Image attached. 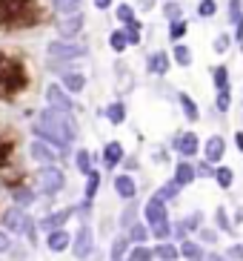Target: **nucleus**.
<instances>
[{"label": "nucleus", "mask_w": 243, "mask_h": 261, "mask_svg": "<svg viewBox=\"0 0 243 261\" xmlns=\"http://www.w3.org/2000/svg\"><path fill=\"white\" fill-rule=\"evenodd\" d=\"M32 135L38 141H46L49 146H54L57 152H66L69 146L80 138V126H77V118L72 112L46 107L38 115V121L32 123Z\"/></svg>", "instance_id": "nucleus-1"}, {"label": "nucleus", "mask_w": 243, "mask_h": 261, "mask_svg": "<svg viewBox=\"0 0 243 261\" xmlns=\"http://www.w3.org/2000/svg\"><path fill=\"white\" fill-rule=\"evenodd\" d=\"M46 20L38 0H0V29H35Z\"/></svg>", "instance_id": "nucleus-2"}, {"label": "nucleus", "mask_w": 243, "mask_h": 261, "mask_svg": "<svg viewBox=\"0 0 243 261\" xmlns=\"http://www.w3.org/2000/svg\"><path fill=\"white\" fill-rule=\"evenodd\" d=\"M29 86V63L15 52H0V100H15Z\"/></svg>", "instance_id": "nucleus-3"}, {"label": "nucleus", "mask_w": 243, "mask_h": 261, "mask_svg": "<svg viewBox=\"0 0 243 261\" xmlns=\"http://www.w3.org/2000/svg\"><path fill=\"white\" fill-rule=\"evenodd\" d=\"M89 55V46L80 40H49L46 43V61H66V63H77Z\"/></svg>", "instance_id": "nucleus-4"}, {"label": "nucleus", "mask_w": 243, "mask_h": 261, "mask_svg": "<svg viewBox=\"0 0 243 261\" xmlns=\"http://www.w3.org/2000/svg\"><path fill=\"white\" fill-rule=\"evenodd\" d=\"M35 181H38V192L46 198H54L66 190V172L60 167H40Z\"/></svg>", "instance_id": "nucleus-5"}, {"label": "nucleus", "mask_w": 243, "mask_h": 261, "mask_svg": "<svg viewBox=\"0 0 243 261\" xmlns=\"http://www.w3.org/2000/svg\"><path fill=\"white\" fill-rule=\"evenodd\" d=\"M72 255L77 261H89L95 255V230H92V224H80L72 236Z\"/></svg>", "instance_id": "nucleus-6"}, {"label": "nucleus", "mask_w": 243, "mask_h": 261, "mask_svg": "<svg viewBox=\"0 0 243 261\" xmlns=\"http://www.w3.org/2000/svg\"><path fill=\"white\" fill-rule=\"evenodd\" d=\"M43 98H46V107H52V109H60V112H72V115L77 112L75 95H69L66 89H63V86L57 84V81H52V84H46V89H43Z\"/></svg>", "instance_id": "nucleus-7"}, {"label": "nucleus", "mask_w": 243, "mask_h": 261, "mask_svg": "<svg viewBox=\"0 0 243 261\" xmlns=\"http://www.w3.org/2000/svg\"><path fill=\"white\" fill-rule=\"evenodd\" d=\"M172 149L177 152V158H195L200 155V138L195 129H180L175 132V138H172Z\"/></svg>", "instance_id": "nucleus-8"}, {"label": "nucleus", "mask_w": 243, "mask_h": 261, "mask_svg": "<svg viewBox=\"0 0 243 261\" xmlns=\"http://www.w3.org/2000/svg\"><path fill=\"white\" fill-rule=\"evenodd\" d=\"M72 218H75V207H72V204H69V207H63V210H49L43 218H38V230H40V232L63 230V227L72 221Z\"/></svg>", "instance_id": "nucleus-9"}, {"label": "nucleus", "mask_w": 243, "mask_h": 261, "mask_svg": "<svg viewBox=\"0 0 243 261\" xmlns=\"http://www.w3.org/2000/svg\"><path fill=\"white\" fill-rule=\"evenodd\" d=\"M83 26H86V17H83V12H77V15L60 17L54 23V29H57V38L60 40H77V35L83 32Z\"/></svg>", "instance_id": "nucleus-10"}, {"label": "nucleus", "mask_w": 243, "mask_h": 261, "mask_svg": "<svg viewBox=\"0 0 243 261\" xmlns=\"http://www.w3.org/2000/svg\"><path fill=\"white\" fill-rule=\"evenodd\" d=\"M29 158L38 164V167H54V164H57V158H60V152H57L54 146H49L46 141L35 138L29 144Z\"/></svg>", "instance_id": "nucleus-11"}, {"label": "nucleus", "mask_w": 243, "mask_h": 261, "mask_svg": "<svg viewBox=\"0 0 243 261\" xmlns=\"http://www.w3.org/2000/svg\"><path fill=\"white\" fill-rule=\"evenodd\" d=\"M200 155H203L206 164L218 167V164L223 161V155H226V138H223V135H209L206 144H200Z\"/></svg>", "instance_id": "nucleus-12"}, {"label": "nucleus", "mask_w": 243, "mask_h": 261, "mask_svg": "<svg viewBox=\"0 0 243 261\" xmlns=\"http://www.w3.org/2000/svg\"><path fill=\"white\" fill-rule=\"evenodd\" d=\"M26 213L29 210H20V207H6L3 213H0V230H6L9 236H20L23 230V221H26Z\"/></svg>", "instance_id": "nucleus-13"}, {"label": "nucleus", "mask_w": 243, "mask_h": 261, "mask_svg": "<svg viewBox=\"0 0 243 261\" xmlns=\"http://www.w3.org/2000/svg\"><path fill=\"white\" fill-rule=\"evenodd\" d=\"M169 218V207H166V201H160L158 195L152 192V198L143 204V221L149 224V227H155V224L160 221H166Z\"/></svg>", "instance_id": "nucleus-14"}, {"label": "nucleus", "mask_w": 243, "mask_h": 261, "mask_svg": "<svg viewBox=\"0 0 243 261\" xmlns=\"http://www.w3.org/2000/svg\"><path fill=\"white\" fill-rule=\"evenodd\" d=\"M169 69H172V55H169L166 49H158V52H152L146 58V72H149V75L166 77Z\"/></svg>", "instance_id": "nucleus-15"}, {"label": "nucleus", "mask_w": 243, "mask_h": 261, "mask_svg": "<svg viewBox=\"0 0 243 261\" xmlns=\"http://www.w3.org/2000/svg\"><path fill=\"white\" fill-rule=\"evenodd\" d=\"M123 158H126V146L120 144V141H109V144H103V152H100V161H103V167L109 169V172H114V169L123 164Z\"/></svg>", "instance_id": "nucleus-16"}, {"label": "nucleus", "mask_w": 243, "mask_h": 261, "mask_svg": "<svg viewBox=\"0 0 243 261\" xmlns=\"http://www.w3.org/2000/svg\"><path fill=\"white\" fill-rule=\"evenodd\" d=\"M172 181H175L180 190H186V187H192L195 181H198V172H195V164L189 161V158H177L175 161V175H172Z\"/></svg>", "instance_id": "nucleus-17"}, {"label": "nucleus", "mask_w": 243, "mask_h": 261, "mask_svg": "<svg viewBox=\"0 0 243 261\" xmlns=\"http://www.w3.org/2000/svg\"><path fill=\"white\" fill-rule=\"evenodd\" d=\"M112 184H114V195H117V198H123V201L137 198V181H135V175H129V172H117Z\"/></svg>", "instance_id": "nucleus-18"}, {"label": "nucleus", "mask_w": 243, "mask_h": 261, "mask_svg": "<svg viewBox=\"0 0 243 261\" xmlns=\"http://www.w3.org/2000/svg\"><path fill=\"white\" fill-rule=\"evenodd\" d=\"M38 198H40V192L29 184H20V187L12 190V201H15V207H20V210H32L38 204Z\"/></svg>", "instance_id": "nucleus-19"}, {"label": "nucleus", "mask_w": 243, "mask_h": 261, "mask_svg": "<svg viewBox=\"0 0 243 261\" xmlns=\"http://www.w3.org/2000/svg\"><path fill=\"white\" fill-rule=\"evenodd\" d=\"M69 247H72V232L63 227V230H52L46 232V250L49 253H66Z\"/></svg>", "instance_id": "nucleus-20"}, {"label": "nucleus", "mask_w": 243, "mask_h": 261, "mask_svg": "<svg viewBox=\"0 0 243 261\" xmlns=\"http://www.w3.org/2000/svg\"><path fill=\"white\" fill-rule=\"evenodd\" d=\"M177 107H180L183 118L189 123H198L200 121V107L195 103V98H192L189 92H177Z\"/></svg>", "instance_id": "nucleus-21"}, {"label": "nucleus", "mask_w": 243, "mask_h": 261, "mask_svg": "<svg viewBox=\"0 0 243 261\" xmlns=\"http://www.w3.org/2000/svg\"><path fill=\"white\" fill-rule=\"evenodd\" d=\"M60 86L66 89L69 95H80L86 89V75L80 69L75 72H66V75H60Z\"/></svg>", "instance_id": "nucleus-22"}, {"label": "nucleus", "mask_w": 243, "mask_h": 261, "mask_svg": "<svg viewBox=\"0 0 243 261\" xmlns=\"http://www.w3.org/2000/svg\"><path fill=\"white\" fill-rule=\"evenodd\" d=\"M169 55H172V63H177L180 69H189L192 63H195V52H192V46H186V40L175 43Z\"/></svg>", "instance_id": "nucleus-23"}, {"label": "nucleus", "mask_w": 243, "mask_h": 261, "mask_svg": "<svg viewBox=\"0 0 243 261\" xmlns=\"http://www.w3.org/2000/svg\"><path fill=\"white\" fill-rule=\"evenodd\" d=\"M103 118H106L112 126H123V123H126V103H123L120 98L112 100V103L103 109Z\"/></svg>", "instance_id": "nucleus-24"}, {"label": "nucleus", "mask_w": 243, "mask_h": 261, "mask_svg": "<svg viewBox=\"0 0 243 261\" xmlns=\"http://www.w3.org/2000/svg\"><path fill=\"white\" fill-rule=\"evenodd\" d=\"M129 247H132V241H129L126 232L114 236L112 238V247H109V261H123V258H126V253H129Z\"/></svg>", "instance_id": "nucleus-25"}, {"label": "nucleus", "mask_w": 243, "mask_h": 261, "mask_svg": "<svg viewBox=\"0 0 243 261\" xmlns=\"http://www.w3.org/2000/svg\"><path fill=\"white\" fill-rule=\"evenodd\" d=\"M177 250H180V258L183 261H200L203 258V244H198V241H195V238H186V241H180V244H177Z\"/></svg>", "instance_id": "nucleus-26"}, {"label": "nucleus", "mask_w": 243, "mask_h": 261, "mask_svg": "<svg viewBox=\"0 0 243 261\" xmlns=\"http://www.w3.org/2000/svg\"><path fill=\"white\" fill-rule=\"evenodd\" d=\"M152 253L158 261H177L180 258V250H177L175 241H158V244L152 247Z\"/></svg>", "instance_id": "nucleus-27"}, {"label": "nucleus", "mask_w": 243, "mask_h": 261, "mask_svg": "<svg viewBox=\"0 0 243 261\" xmlns=\"http://www.w3.org/2000/svg\"><path fill=\"white\" fill-rule=\"evenodd\" d=\"M75 167H77V172L80 175H89L92 169H95V155L86 149V146H80V149H75Z\"/></svg>", "instance_id": "nucleus-28"}, {"label": "nucleus", "mask_w": 243, "mask_h": 261, "mask_svg": "<svg viewBox=\"0 0 243 261\" xmlns=\"http://www.w3.org/2000/svg\"><path fill=\"white\" fill-rule=\"evenodd\" d=\"M137 215H140V204H137L135 198L126 201V207H123L120 218H117V224H120V230H129L132 224H137Z\"/></svg>", "instance_id": "nucleus-29"}, {"label": "nucleus", "mask_w": 243, "mask_h": 261, "mask_svg": "<svg viewBox=\"0 0 243 261\" xmlns=\"http://www.w3.org/2000/svg\"><path fill=\"white\" fill-rule=\"evenodd\" d=\"M126 236H129L132 244H149L152 230H149V224H146V221H137V224H132L129 230H126Z\"/></svg>", "instance_id": "nucleus-30"}, {"label": "nucleus", "mask_w": 243, "mask_h": 261, "mask_svg": "<svg viewBox=\"0 0 243 261\" xmlns=\"http://www.w3.org/2000/svg\"><path fill=\"white\" fill-rule=\"evenodd\" d=\"M100 184H103V175H100V169H92L89 175H86V187H83V198L86 201H95L100 192Z\"/></svg>", "instance_id": "nucleus-31"}, {"label": "nucleus", "mask_w": 243, "mask_h": 261, "mask_svg": "<svg viewBox=\"0 0 243 261\" xmlns=\"http://www.w3.org/2000/svg\"><path fill=\"white\" fill-rule=\"evenodd\" d=\"M80 9H83V0H52V12L54 15H60V17L77 15Z\"/></svg>", "instance_id": "nucleus-32"}, {"label": "nucleus", "mask_w": 243, "mask_h": 261, "mask_svg": "<svg viewBox=\"0 0 243 261\" xmlns=\"http://www.w3.org/2000/svg\"><path fill=\"white\" fill-rule=\"evenodd\" d=\"M186 35H189V20H186V17L169 20V40H172V43H180V40H186Z\"/></svg>", "instance_id": "nucleus-33"}, {"label": "nucleus", "mask_w": 243, "mask_h": 261, "mask_svg": "<svg viewBox=\"0 0 243 261\" xmlns=\"http://www.w3.org/2000/svg\"><path fill=\"white\" fill-rule=\"evenodd\" d=\"M109 49H112L114 55H123L126 49H129V38H126L123 26H120V29H112V32H109Z\"/></svg>", "instance_id": "nucleus-34"}, {"label": "nucleus", "mask_w": 243, "mask_h": 261, "mask_svg": "<svg viewBox=\"0 0 243 261\" xmlns=\"http://www.w3.org/2000/svg\"><path fill=\"white\" fill-rule=\"evenodd\" d=\"M215 184L221 187V190H232V184H235V169L218 164L215 167Z\"/></svg>", "instance_id": "nucleus-35"}, {"label": "nucleus", "mask_w": 243, "mask_h": 261, "mask_svg": "<svg viewBox=\"0 0 243 261\" xmlns=\"http://www.w3.org/2000/svg\"><path fill=\"white\" fill-rule=\"evenodd\" d=\"M215 230L218 232H235V221H232V215L226 213V207H218L215 210Z\"/></svg>", "instance_id": "nucleus-36"}, {"label": "nucleus", "mask_w": 243, "mask_h": 261, "mask_svg": "<svg viewBox=\"0 0 243 261\" xmlns=\"http://www.w3.org/2000/svg\"><path fill=\"white\" fill-rule=\"evenodd\" d=\"M20 236L29 241V247H35L40 241V230H38V218H32L29 213H26V221H23V230H20Z\"/></svg>", "instance_id": "nucleus-37"}, {"label": "nucleus", "mask_w": 243, "mask_h": 261, "mask_svg": "<svg viewBox=\"0 0 243 261\" xmlns=\"http://www.w3.org/2000/svg\"><path fill=\"white\" fill-rule=\"evenodd\" d=\"M123 261H155V253L149 244H132Z\"/></svg>", "instance_id": "nucleus-38"}, {"label": "nucleus", "mask_w": 243, "mask_h": 261, "mask_svg": "<svg viewBox=\"0 0 243 261\" xmlns=\"http://www.w3.org/2000/svg\"><path fill=\"white\" fill-rule=\"evenodd\" d=\"M123 32H126V38H129V46H140V38H143V23L132 17L129 23H123Z\"/></svg>", "instance_id": "nucleus-39"}, {"label": "nucleus", "mask_w": 243, "mask_h": 261, "mask_svg": "<svg viewBox=\"0 0 243 261\" xmlns=\"http://www.w3.org/2000/svg\"><path fill=\"white\" fill-rule=\"evenodd\" d=\"M215 109H218L221 115H229V109H232V86L215 92Z\"/></svg>", "instance_id": "nucleus-40"}, {"label": "nucleus", "mask_w": 243, "mask_h": 261, "mask_svg": "<svg viewBox=\"0 0 243 261\" xmlns=\"http://www.w3.org/2000/svg\"><path fill=\"white\" fill-rule=\"evenodd\" d=\"M155 195H158L160 201H166V204H169V201H175L177 195H180V187H177L175 181L169 178V181H163V184H160L158 190H155Z\"/></svg>", "instance_id": "nucleus-41"}, {"label": "nucleus", "mask_w": 243, "mask_h": 261, "mask_svg": "<svg viewBox=\"0 0 243 261\" xmlns=\"http://www.w3.org/2000/svg\"><path fill=\"white\" fill-rule=\"evenodd\" d=\"M212 84H215V92H218V89L232 86V81H229V66H223V63L212 66Z\"/></svg>", "instance_id": "nucleus-42"}, {"label": "nucleus", "mask_w": 243, "mask_h": 261, "mask_svg": "<svg viewBox=\"0 0 243 261\" xmlns=\"http://www.w3.org/2000/svg\"><path fill=\"white\" fill-rule=\"evenodd\" d=\"M232 46H235V35H232V32H221V35L215 38V43H212L215 55H226Z\"/></svg>", "instance_id": "nucleus-43"}, {"label": "nucleus", "mask_w": 243, "mask_h": 261, "mask_svg": "<svg viewBox=\"0 0 243 261\" xmlns=\"http://www.w3.org/2000/svg\"><path fill=\"white\" fill-rule=\"evenodd\" d=\"M15 141L12 138H3L0 141V169H6L9 164H12V158H15Z\"/></svg>", "instance_id": "nucleus-44"}, {"label": "nucleus", "mask_w": 243, "mask_h": 261, "mask_svg": "<svg viewBox=\"0 0 243 261\" xmlns=\"http://www.w3.org/2000/svg\"><path fill=\"white\" fill-rule=\"evenodd\" d=\"M149 230H152V238H155V241H172V218L155 224V227H149Z\"/></svg>", "instance_id": "nucleus-45"}, {"label": "nucleus", "mask_w": 243, "mask_h": 261, "mask_svg": "<svg viewBox=\"0 0 243 261\" xmlns=\"http://www.w3.org/2000/svg\"><path fill=\"white\" fill-rule=\"evenodd\" d=\"M180 221H183V227H186V232H198L200 227H203V213H200V210H195V213L183 215Z\"/></svg>", "instance_id": "nucleus-46"}, {"label": "nucleus", "mask_w": 243, "mask_h": 261, "mask_svg": "<svg viewBox=\"0 0 243 261\" xmlns=\"http://www.w3.org/2000/svg\"><path fill=\"white\" fill-rule=\"evenodd\" d=\"M218 238H221V232H218V230H215V227H206V224H203V227H200V230H198V244H209V247H215V244H218Z\"/></svg>", "instance_id": "nucleus-47"}, {"label": "nucleus", "mask_w": 243, "mask_h": 261, "mask_svg": "<svg viewBox=\"0 0 243 261\" xmlns=\"http://www.w3.org/2000/svg\"><path fill=\"white\" fill-rule=\"evenodd\" d=\"M229 23H232V29H235L237 23H243V0H229Z\"/></svg>", "instance_id": "nucleus-48"}, {"label": "nucleus", "mask_w": 243, "mask_h": 261, "mask_svg": "<svg viewBox=\"0 0 243 261\" xmlns=\"http://www.w3.org/2000/svg\"><path fill=\"white\" fill-rule=\"evenodd\" d=\"M215 15H218V0H198V17L209 20Z\"/></svg>", "instance_id": "nucleus-49"}, {"label": "nucleus", "mask_w": 243, "mask_h": 261, "mask_svg": "<svg viewBox=\"0 0 243 261\" xmlns=\"http://www.w3.org/2000/svg\"><path fill=\"white\" fill-rule=\"evenodd\" d=\"M132 17H137V15L129 3H117V6H114V20H117V23H129Z\"/></svg>", "instance_id": "nucleus-50"}, {"label": "nucleus", "mask_w": 243, "mask_h": 261, "mask_svg": "<svg viewBox=\"0 0 243 261\" xmlns=\"http://www.w3.org/2000/svg\"><path fill=\"white\" fill-rule=\"evenodd\" d=\"M163 15H166V20L186 17V15H183V3H180V0H172V3H166V6H163Z\"/></svg>", "instance_id": "nucleus-51"}, {"label": "nucleus", "mask_w": 243, "mask_h": 261, "mask_svg": "<svg viewBox=\"0 0 243 261\" xmlns=\"http://www.w3.org/2000/svg\"><path fill=\"white\" fill-rule=\"evenodd\" d=\"M223 255H226L229 261H243V241H235V244H229Z\"/></svg>", "instance_id": "nucleus-52"}, {"label": "nucleus", "mask_w": 243, "mask_h": 261, "mask_svg": "<svg viewBox=\"0 0 243 261\" xmlns=\"http://www.w3.org/2000/svg\"><path fill=\"white\" fill-rule=\"evenodd\" d=\"M152 161L158 164V167L169 164V149H166V146H155V149H152Z\"/></svg>", "instance_id": "nucleus-53"}, {"label": "nucleus", "mask_w": 243, "mask_h": 261, "mask_svg": "<svg viewBox=\"0 0 243 261\" xmlns=\"http://www.w3.org/2000/svg\"><path fill=\"white\" fill-rule=\"evenodd\" d=\"M12 247H15V241H12V236H9L6 230H0V255L12 253Z\"/></svg>", "instance_id": "nucleus-54"}, {"label": "nucleus", "mask_w": 243, "mask_h": 261, "mask_svg": "<svg viewBox=\"0 0 243 261\" xmlns=\"http://www.w3.org/2000/svg\"><path fill=\"white\" fill-rule=\"evenodd\" d=\"M195 172H198V178H215V167L206 164V161H200L198 167H195Z\"/></svg>", "instance_id": "nucleus-55"}, {"label": "nucleus", "mask_w": 243, "mask_h": 261, "mask_svg": "<svg viewBox=\"0 0 243 261\" xmlns=\"http://www.w3.org/2000/svg\"><path fill=\"white\" fill-rule=\"evenodd\" d=\"M137 164H140V161H137V155H126L120 167H123V172H129V175H132V172L137 169Z\"/></svg>", "instance_id": "nucleus-56"}, {"label": "nucleus", "mask_w": 243, "mask_h": 261, "mask_svg": "<svg viewBox=\"0 0 243 261\" xmlns=\"http://www.w3.org/2000/svg\"><path fill=\"white\" fill-rule=\"evenodd\" d=\"M92 6L98 9V12H106V9L114 6V0H92Z\"/></svg>", "instance_id": "nucleus-57"}, {"label": "nucleus", "mask_w": 243, "mask_h": 261, "mask_svg": "<svg viewBox=\"0 0 243 261\" xmlns=\"http://www.w3.org/2000/svg\"><path fill=\"white\" fill-rule=\"evenodd\" d=\"M200 261H229V258L223 253H212V250H209V253H203V258H200Z\"/></svg>", "instance_id": "nucleus-58"}, {"label": "nucleus", "mask_w": 243, "mask_h": 261, "mask_svg": "<svg viewBox=\"0 0 243 261\" xmlns=\"http://www.w3.org/2000/svg\"><path fill=\"white\" fill-rule=\"evenodd\" d=\"M235 146H237V152H243V129L235 132Z\"/></svg>", "instance_id": "nucleus-59"}, {"label": "nucleus", "mask_w": 243, "mask_h": 261, "mask_svg": "<svg viewBox=\"0 0 243 261\" xmlns=\"http://www.w3.org/2000/svg\"><path fill=\"white\" fill-rule=\"evenodd\" d=\"M232 221H235V227H237V224H243V210H237V213H235V218H232Z\"/></svg>", "instance_id": "nucleus-60"}, {"label": "nucleus", "mask_w": 243, "mask_h": 261, "mask_svg": "<svg viewBox=\"0 0 243 261\" xmlns=\"http://www.w3.org/2000/svg\"><path fill=\"white\" fill-rule=\"evenodd\" d=\"M240 123H243V121H240Z\"/></svg>", "instance_id": "nucleus-61"}]
</instances>
